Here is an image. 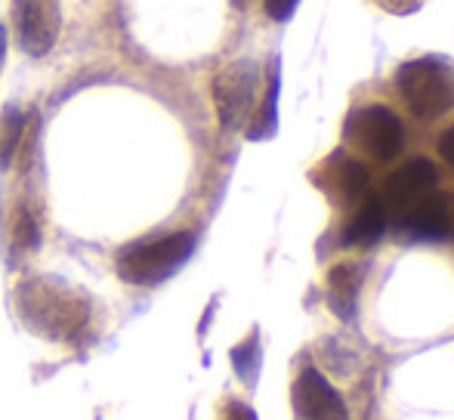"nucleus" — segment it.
Returning <instances> with one entry per match:
<instances>
[{
  "label": "nucleus",
  "instance_id": "nucleus-19",
  "mask_svg": "<svg viewBox=\"0 0 454 420\" xmlns=\"http://www.w3.org/2000/svg\"><path fill=\"white\" fill-rule=\"evenodd\" d=\"M220 420H257V417H254V411L247 408V405L226 402V405H223V417Z\"/></svg>",
  "mask_w": 454,
  "mask_h": 420
},
{
  "label": "nucleus",
  "instance_id": "nucleus-11",
  "mask_svg": "<svg viewBox=\"0 0 454 420\" xmlns=\"http://www.w3.org/2000/svg\"><path fill=\"white\" fill-rule=\"evenodd\" d=\"M362 276L353 263H337L328 272V300L340 318H353L356 313V297H359Z\"/></svg>",
  "mask_w": 454,
  "mask_h": 420
},
{
  "label": "nucleus",
  "instance_id": "nucleus-17",
  "mask_svg": "<svg viewBox=\"0 0 454 420\" xmlns=\"http://www.w3.org/2000/svg\"><path fill=\"white\" fill-rule=\"evenodd\" d=\"M300 0H263L266 12L275 19V22H287V19L294 16V10H297Z\"/></svg>",
  "mask_w": 454,
  "mask_h": 420
},
{
  "label": "nucleus",
  "instance_id": "nucleus-13",
  "mask_svg": "<svg viewBox=\"0 0 454 420\" xmlns=\"http://www.w3.org/2000/svg\"><path fill=\"white\" fill-rule=\"evenodd\" d=\"M41 245V222H37V214L28 205L12 210L10 220V247L16 253H31Z\"/></svg>",
  "mask_w": 454,
  "mask_h": 420
},
{
  "label": "nucleus",
  "instance_id": "nucleus-3",
  "mask_svg": "<svg viewBox=\"0 0 454 420\" xmlns=\"http://www.w3.org/2000/svg\"><path fill=\"white\" fill-rule=\"evenodd\" d=\"M402 103L420 121L442 118L454 105V78L439 59H414L405 62L395 74Z\"/></svg>",
  "mask_w": 454,
  "mask_h": 420
},
{
  "label": "nucleus",
  "instance_id": "nucleus-4",
  "mask_svg": "<svg viewBox=\"0 0 454 420\" xmlns=\"http://www.w3.org/2000/svg\"><path fill=\"white\" fill-rule=\"evenodd\" d=\"M343 139L374 161H393L405 145V127L387 105H364L347 118Z\"/></svg>",
  "mask_w": 454,
  "mask_h": 420
},
{
  "label": "nucleus",
  "instance_id": "nucleus-2",
  "mask_svg": "<svg viewBox=\"0 0 454 420\" xmlns=\"http://www.w3.org/2000/svg\"><path fill=\"white\" fill-rule=\"evenodd\" d=\"M195 251V235L192 232H170L161 238H145L137 245L124 247L118 257V276L127 284L137 288H152L174 276L176 269Z\"/></svg>",
  "mask_w": 454,
  "mask_h": 420
},
{
  "label": "nucleus",
  "instance_id": "nucleus-12",
  "mask_svg": "<svg viewBox=\"0 0 454 420\" xmlns=\"http://www.w3.org/2000/svg\"><path fill=\"white\" fill-rule=\"evenodd\" d=\"M383 229H387V210H383V201L380 198H364L362 207L356 210L353 220H349L343 241H347V245L368 247L380 238Z\"/></svg>",
  "mask_w": 454,
  "mask_h": 420
},
{
  "label": "nucleus",
  "instance_id": "nucleus-10",
  "mask_svg": "<svg viewBox=\"0 0 454 420\" xmlns=\"http://www.w3.org/2000/svg\"><path fill=\"white\" fill-rule=\"evenodd\" d=\"M318 183L325 186V192L334 195L340 201H356L368 186V170L364 164H359L356 158L347 155H331L325 161L322 174H318Z\"/></svg>",
  "mask_w": 454,
  "mask_h": 420
},
{
  "label": "nucleus",
  "instance_id": "nucleus-20",
  "mask_svg": "<svg viewBox=\"0 0 454 420\" xmlns=\"http://www.w3.org/2000/svg\"><path fill=\"white\" fill-rule=\"evenodd\" d=\"M439 155H442L445 161L454 167V124L442 133V136H439Z\"/></svg>",
  "mask_w": 454,
  "mask_h": 420
},
{
  "label": "nucleus",
  "instance_id": "nucleus-8",
  "mask_svg": "<svg viewBox=\"0 0 454 420\" xmlns=\"http://www.w3.org/2000/svg\"><path fill=\"white\" fill-rule=\"evenodd\" d=\"M436 180H439L436 164L427 161V158H411V161L402 164L399 170H393V174L387 176V183H383V198L393 207H408L418 198H424V195H430Z\"/></svg>",
  "mask_w": 454,
  "mask_h": 420
},
{
  "label": "nucleus",
  "instance_id": "nucleus-16",
  "mask_svg": "<svg viewBox=\"0 0 454 420\" xmlns=\"http://www.w3.org/2000/svg\"><path fill=\"white\" fill-rule=\"evenodd\" d=\"M232 362H235V371L241 374V380L254 384L257 380V365H260V349H257V337L245 343V346L232 349Z\"/></svg>",
  "mask_w": 454,
  "mask_h": 420
},
{
  "label": "nucleus",
  "instance_id": "nucleus-1",
  "mask_svg": "<svg viewBox=\"0 0 454 420\" xmlns=\"http://www.w3.org/2000/svg\"><path fill=\"white\" fill-rule=\"evenodd\" d=\"M16 313L31 334L43 340L74 343L93 315L90 297L59 278H28L16 291Z\"/></svg>",
  "mask_w": 454,
  "mask_h": 420
},
{
  "label": "nucleus",
  "instance_id": "nucleus-21",
  "mask_svg": "<svg viewBox=\"0 0 454 420\" xmlns=\"http://www.w3.org/2000/svg\"><path fill=\"white\" fill-rule=\"evenodd\" d=\"M4 56H6V28L0 25V68H4Z\"/></svg>",
  "mask_w": 454,
  "mask_h": 420
},
{
  "label": "nucleus",
  "instance_id": "nucleus-9",
  "mask_svg": "<svg viewBox=\"0 0 454 420\" xmlns=\"http://www.w3.org/2000/svg\"><path fill=\"white\" fill-rule=\"evenodd\" d=\"M449 201L445 195H424L405 207L399 220V232L418 241H439L449 232Z\"/></svg>",
  "mask_w": 454,
  "mask_h": 420
},
{
  "label": "nucleus",
  "instance_id": "nucleus-7",
  "mask_svg": "<svg viewBox=\"0 0 454 420\" xmlns=\"http://www.w3.org/2000/svg\"><path fill=\"white\" fill-rule=\"evenodd\" d=\"M294 411L300 420H349V411L318 368L306 365L294 380Z\"/></svg>",
  "mask_w": 454,
  "mask_h": 420
},
{
  "label": "nucleus",
  "instance_id": "nucleus-5",
  "mask_svg": "<svg viewBox=\"0 0 454 420\" xmlns=\"http://www.w3.org/2000/svg\"><path fill=\"white\" fill-rule=\"evenodd\" d=\"M257 66L251 59L232 62L214 78L210 93H214L216 114H220V124L226 130H239L247 124L254 103H257Z\"/></svg>",
  "mask_w": 454,
  "mask_h": 420
},
{
  "label": "nucleus",
  "instance_id": "nucleus-14",
  "mask_svg": "<svg viewBox=\"0 0 454 420\" xmlns=\"http://www.w3.org/2000/svg\"><path fill=\"white\" fill-rule=\"evenodd\" d=\"M22 133H25V118L16 112V108H6L4 118H0V170L10 167V164L16 161Z\"/></svg>",
  "mask_w": 454,
  "mask_h": 420
},
{
  "label": "nucleus",
  "instance_id": "nucleus-6",
  "mask_svg": "<svg viewBox=\"0 0 454 420\" xmlns=\"http://www.w3.org/2000/svg\"><path fill=\"white\" fill-rule=\"evenodd\" d=\"M12 22H16L19 47L41 59L53 50L56 37H59V0H12Z\"/></svg>",
  "mask_w": 454,
  "mask_h": 420
},
{
  "label": "nucleus",
  "instance_id": "nucleus-18",
  "mask_svg": "<svg viewBox=\"0 0 454 420\" xmlns=\"http://www.w3.org/2000/svg\"><path fill=\"white\" fill-rule=\"evenodd\" d=\"M371 4H377L380 10L393 12V16H408V12L420 10V4H424V0H371Z\"/></svg>",
  "mask_w": 454,
  "mask_h": 420
},
{
  "label": "nucleus",
  "instance_id": "nucleus-15",
  "mask_svg": "<svg viewBox=\"0 0 454 420\" xmlns=\"http://www.w3.org/2000/svg\"><path fill=\"white\" fill-rule=\"evenodd\" d=\"M275 99H278V74L272 72L270 84H266V93H263V103H260L257 114H254V121H251V130H247L251 139H263L275 130Z\"/></svg>",
  "mask_w": 454,
  "mask_h": 420
}]
</instances>
